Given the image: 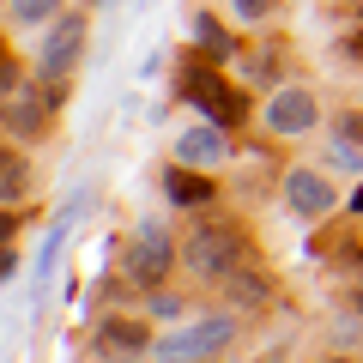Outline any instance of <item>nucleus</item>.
<instances>
[{"label":"nucleus","mask_w":363,"mask_h":363,"mask_svg":"<svg viewBox=\"0 0 363 363\" xmlns=\"http://www.w3.org/2000/svg\"><path fill=\"white\" fill-rule=\"evenodd\" d=\"M224 152H230L224 121H212V128H188V133L176 140V157H182V164H218Z\"/></svg>","instance_id":"8"},{"label":"nucleus","mask_w":363,"mask_h":363,"mask_svg":"<svg viewBox=\"0 0 363 363\" xmlns=\"http://www.w3.org/2000/svg\"><path fill=\"white\" fill-rule=\"evenodd\" d=\"M285 200H291V212H297V218H327V212H333V188H327L315 169H291Z\"/></svg>","instance_id":"6"},{"label":"nucleus","mask_w":363,"mask_h":363,"mask_svg":"<svg viewBox=\"0 0 363 363\" xmlns=\"http://www.w3.org/2000/svg\"><path fill=\"white\" fill-rule=\"evenodd\" d=\"M61 0H13V25H49Z\"/></svg>","instance_id":"13"},{"label":"nucleus","mask_w":363,"mask_h":363,"mask_svg":"<svg viewBox=\"0 0 363 363\" xmlns=\"http://www.w3.org/2000/svg\"><path fill=\"white\" fill-rule=\"evenodd\" d=\"M164 194L176 200V206H206V200H212V182L206 176H188V169H169V176H164Z\"/></svg>","instance_id":"9"},{"label":"nucleus","mask_w":363,"mask_h":363,"mask_svg":"<svg viewBox=\"0 0 363 363\" xmlns=\"http://www.w3.org/2000/svg\"><path fill=\"white\" fill-rule=\"evenodd\" d=\"M224 339H230V321H224V315H206V321H188V327H176V333H164L157 351H164V357H206Z\"/></svg>","instance_id":"4"},{"label":"nucleus","mask_w":363,"mask_h":363,"mask_svg":"<svg viewBox=\"0 0 363 363\" xmlns=\"http://www.w3.org/2000/svg\"><path fill=\"white\" fill-rule=\"evenodd\" d=\"M188 267L206 272V279H230V272L242 267V236H236L230 224H200L194 242H188Z\"/></svg>","instance_id":"1"},{"label":"nucleus","mask_w":363,"mask_h":363,"mask_svg":"<svg viewBox=\"0 0 363 363\" xmlns=\"http://www.w3.org/2000/svg\"><path fill=\"white\" fill-rule=\"evenodd\" d=\"M97 339H104V345H121V351H140L145 345V327L140 321H104V333H97Z\"/></svg>","instance_id":"11"},{"label":"nucleus","mask_w":363,"mask_h":363,"mask_svg":"<svg viewBox=\"0 0 363 363\" xmlns=\"http://www.w3.org/2000/svg\"><path fill=\"white\" fill-rule=\"evenodd\" d=\"M182 91L200 104V116H206V121H224V128H236V121L248 116L242 91H230L218 73H188V79H182Z\"/></svg>","instance_id":"3"},{"label":"nucleus","mask_w":363,"mask_h":363,"mask_svg":"<svg viewBox=\"0 0 363 363\" xmlns=\"http://www.w3.org/2000/svg\"><path fill=\"white\" fill-rule=\"evenodd\" d=\"M357 13H363V0H357Z\"/></svg>","instance_id":"19"},{"label":"nucleus","mask_w":363,"mask_h":363,"mask_svg":"<svg viewBox=\"0 0 363 363\" xmlns=\"http://www.w3.org/2000/svg\"><path fill=\"white\" fill-rule=\"evenodd\" d=\"M194 43L206 55H218V61L230 55V30H218V18H194Z\"/></svg>","instance_id":"12"},{"label":"nucleus","mask_w":363,"mask_h":363,"mask_svg":"<svg viewBox=\"0 0 363 363\" xmlns=\"http://www.w3.org/2000/svg\"><path fill=\"white\" fill-rule=\"evenodd\" d=\"M18 188H25V164H18V157H6V164H0V194H6V206L18 200Z\"/></svg>","instance_id":"14"},{"label":"nucleus","mask_w":363,"mask_h":363,"mask_svg":"<svg viewBox=\"0 0 363 363\" xmlns=\"http://www.w3.org/2000/svg\"><path fill=\"white\" fill-rule=\"evenodd\" d=\"M339 133H345V140H363V116H345V121H339Z\"/></svg>","instance_id":"17"},{"label":"nucleus","mask_w":363,"mask_h":363,"mask_svg":"<svg viewBox=\"0 0 363 363\" xmlns=\"http://www.w3.org/2000/svg\"><path fill=\"white\" fill-rule=\"evenodd\" d=\"M164 272H169V230L164 224H140V242L128 255V279L133 285H157Z\"/></svg>","instance_id":"5"},{"label":"nucleus","mask_w":363,"mask_h":363,"mask_svg":"<svg viewBox=\"0 0 363 363\" xmlns=\"http://www.w3.org/2000/svg\"><path fill=\"white\" fill-rule=\"evenodd\" d=\"M351 206H357V218H363V188H357V200H351Z\"/></svg>","instance_id":"18"},{"label":"nucleus","mask_w":363,"mask_h":363,"mask_svg":"<svg viewBox=\"0 0 363 363\" xmlns=\"http://www.w3.org/2000/svg\"><path fill=\"white\" fill-rule=\"evenodd\" d=\"M333 164H339V169H357V176H363V152H357V145L345 140V133L333 140Z\"/></svg>","instance_id":"15"},{"label":"nucleus","mask_w":363,"mask_h":363,"mask_svg":"<svg viewBox=\"0 0 363 363\" xmlns=\"http://www.w3.org/2000/svg\"><path fill=\"white\" fill-rule=\"evenodd\" d=\"M236 13L242 18H267V0H236Z\"/></svg>","instance_id":"16"},{"label":"nucleus","mask_w":363,"mask_h":363,"mask_svg":"<svg viewBox=\"0 0 363 363\" xmlns=\"http://www.w3.org/2000/svg\"><path fill=\"white\" fill-rule=\"evenodd\" d=\"M79 55H85V18H55V25H49V37H43L37 73L49 79V85H61V79L79 67Z\"/></svg>","instance_id":"2"},{"label":"nucleus","mask_w":363,"mask_h":363,"mask_svg":"<svg viewBox=\"0 0 363 363\" xmlns=\"http://www.w3.org/2000/svg\"><path fill=\"white\" fill-rule=\"evenodd\" d=\"M267 121H272V133H303V128H315V97L309 91H279L267 104Z\"/></svg>","instance_id":"7"},{"label":"nucleus","mask_w":363,"mask_h":363,"mask_svg":"<svg viewBox=\"0 0 363 363\" xmlns=\"http://www.w3.org/2000/svg\"><path fill=\"white\" fill-rule=\"evenodd\" d=\"M6 128H13V133H37L43 128V104H37V97L6 91Z\"/></svg>","instance_id":"10"}]
</instances>
